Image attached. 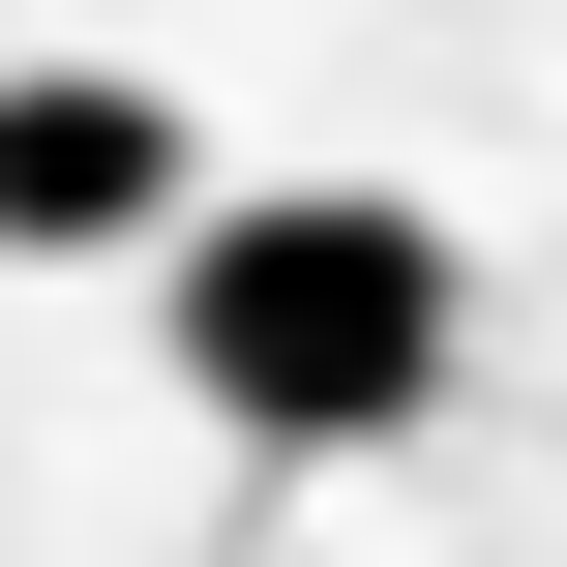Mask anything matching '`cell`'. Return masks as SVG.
Masks as SVG:
<instances>
[{
	"label": "cell",
	"instance_id": "1",
	"mask_svg": "<svg viewBox=\"0 0 567 567\" xmlns=\"http://www.w3.org/2000/svg\"><path fill=\"white\" fill-rule=\"evenodd\" d=\"M150 329H179V389H209L239 449H419L449 359H478V269H449V209H389V179H269V209H209V239L150 269Z\"/></svg>",
	"mask_w": 567,
	"mask_h": 567
},
{
	"label": "cell",
	"instance_id": "2",
	"mask_svg": "<svg viewBox=\"0 0 567 567\" xmlns=\"http://www.w3.org/2000/svg\"><path fill=\"white\" fill-rule=\"evenodd\" d=\"M179 269L209 239V150H179V90L150 60H0V269Z\"/></svg>",
	"mask_w": 567,
	"mask_h": 567
}]
</instances>
